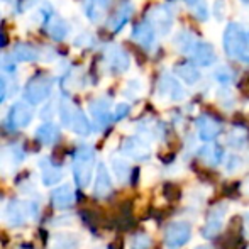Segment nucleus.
<instances>
[{
    "label": "nucleus",
    "instance_id": "obj_1",
    "mask_svg": "<svg viewBox=\"0 0 249 249\" xmlns=\"http://www.w3.org/2000/svg\"><path fill=\"white\" fill-rule=\"evenodd\" d=\"M224 43V51L229 58L237 59V61L248 63L249 54H248V44H246V31L239 26L237 22L227 24L226 31L222 36Z\"/></svg>",
    "mask_w": 249,
    "mask_h": 249
},
{
    "label": "nucleus",
    "instance_id": "obj_2",
    "mask_svg": "<svg viewBox=\"0 0 249 249\" xmlns=\"http://www.w3.org/2000/svg\"><path fill=\"white\" fill-rule=\"evenodd\" d=\"M93 164H95V151L89 146L76 149L73 156V177L80 188H87L92 181Z\"/></svg>",
    "mask_w": 249,
    "mask_h": 249
},
{
    "label": "nucleus",
    "instance_id": "obj_3",
    "mask_svg": "<svg viewBox=\"0 0 249 249\" xmlns=\"http://www.w3.org/2000/svg\"><path fill=\"white\" fill-rule=\"evenodd\" d=\"M59 115H61V121L70 131H73L78 136H89L92 131V125H90L87 115L76 107L73 102L63 100L61 108H59Z\"/></svg>",
    "mask_w": 249,
    "mask_h": 249
},
{
    "label": "nucleus",
    "instance_id": "obj_4",
    "mask_svg": "<svg viewBox=\"0 0 249 249\" xmlns=\"http://www.w3.org/2000/svg\"><path fill=\"white\" fill-rule=\"evenodd\" d=\"M39 212L36 202L31 200H12L7 207V222L12 227H20L26 222L33 220Z\"/></svg>",
    "mask_w": 249,
    "mask_h": 249
},
{
    "label": "nucleus",
    "instance_id": "obj_5",
    "mask_svg": "<svg viewBox=\"0 0 249 249\" xmlns=\"http://www.w3.org/2000/svg\"><path fill=\"white\" fill-rule=\"evenodd\" d=\"M51 89H53V80L50 76H44V75L34 76L26 85V89H24V99L33 105L41 104V102H44L50 97Z\"/></svg>",
    "mask_w": 249,
    "mask_h": 249
},
{
    "label": "nucleus",
    "instance_id": "obj_6",
    "mask_svg": "<svg viewBox=\"0 0 249 249\" xmlns=\"http://www.w3.org/2000/svg\"><path fill=\"white\" fill-rule=\"evenodd\" d=\"M192 237V227L188 222H171L164 231V244L170 249L183 248Z\"/></svg>",
    "mask_w": 249,
    "mask_h": 249
},
{
    "label": "nucleus",
    "instance_id": "obj_7",
    "mask_svg": "<svg viewBox=\"0 0 249 249\" xmlns=\"http://www.w3.org/2000/svg\"><path fill=\"white\" fill-rule=\"evenodd\" d=\"M173 12L168 5H154L148 14V22L161 36L170 33L171 27H173Z\"/></svg>",
    "mask_w": 249,
    "mask_h": 249
},
{
    "label": "nucleus",
    "instance_id": "obj_8",
    "mask_svg": "<svg viewBox=\"0 0 249 249\" xmlns=\"http://www.w3.org/2000/svg\"><path fill=\"white\" fill-rule=\"evenodd\" d=\"M226 210H227L226 203H217L215 207L210 209V212L207 213L205 226L202 229V236L205 239H212V237H215L220 232L224 224V217H226Z\"/></svg>",
    "mask_w": 249,
    "mask_h": 249
},
{
    "label": "nucleus",
    "instance_id": "obj_9",
    "mask_svg": "<svg viewBox=\"0 0 249 249\" xmlns=\"http://www.w3.org/2000/svg\"><path fill=\"white\" fill-rule=\"evenodd\" d=\"M195 124H197V131H198L200 139L205 142L213 141V139L220 134V131H222V122L210 114H202L197 119Z\"/></svg>",
    "mask_w": 249,
    "mask_h": 249
},
{
    "label": "nucleus",
    "instance_id": "obj_10",
    "mask_svg": "<svg viewBox=\"0 0 249 249\" xmlns=\"http://www.w3.org/2000/svg\"><path fill=\"white\" fill-rule=\"evenodd\" d=\"M158 93L161 97H168L173 102H181L187 99V92L181 87V83L178 82L177 78H173L171 75H163L160 78V83H158Z\"/></svg>",
    "mask_w": 249,
    "mask_h": 249
},
{
    "label": "nucleus",
    "instance_id": "obj_11",
    "mask_svg": "<svg viewBox=\"0 0 249 249\" xmlns=\"http://www.w3.org/2000/svg\"><path fill=\"white\" fill-rule=\"evenodd\" d=\"M122 153L136 161H146L151 156V149L142 139L127 138L122 142Z\"/></svg>",
    "mask_w": 249,
    "mask_h": 249
},
{
    "label": "nucleus",
    "instance_id": "obj_12",
    "mask_svg": "<svg viewBox=\"0 0 249 249\" xmlns=\"http://www.w3.org/2000/svg\"><path fill=\"white\" fill-rule=\"evenodd\" d=\"M188 56L198 66H210L217 59V53L213 50V46L210 43H205V41H197V44H195Z\"/></svg>",
    "mask_w": 249,
    "mask_h": 249
},
{
    "label": "nucleus",
    "instance_id": "obj_13",
    "mask_svg": "<svg viewBox=\"0 0 249 249\" xmlns=\"http://www.w3.org/2000/svg\"><path fill=\"white\" fill-rule=\"evenodd\" d=\"M9 127L12 129H20L29 125V122L33 121V110H31L29 105H26L24 102L19 104H14L12 108L9 112Z\"/></svg>",
    "mask_w": 249,
    "mask_h": 249
},
{
    "label": "nucleus",
    "instance_id": "obj_14",
    "mask_svg": "<svg viewBox=\"0 0 249 249\" xmlns=\"http://www.w3.org/2000/svg\"><path fill=\"white\" fill-rule=\"evenodd\" d=\"M154 37H156V31L153 29L148 20L136 24V27L132 29V39L144 50H151L154 46Z\"/></svg>",
    "mask_w": 249,
    "mask_h": 249
},
{
    "label": "nucleus",
    "instance_id": "obj_15",
    "mask_svg": "<svg viewBox=\"0 0 249 249\" xmlns=\"http://www.w3.org/2000/svg\"><path fill=\"white\" fill-rule=\"evenodd\" d=\"M90 114H92L93 121H95L100 127H107L112 121L110 102L105 99H97V100L90 102Z\"/></svg>",
    "mask_w": 249,
    "mask_h": 249
},
{
    "label": "nucleus",
    "instance_id": "obj_16",
    "mask_svg": "<svg viewBox=\"0 0 249 249\" xmlns=\"http://www.w3.org/2000/svg\"><path fill=\"white\" fill-rule=\"evenodd\" d=\"M107 61L108 66H110L112 71L115 73H122L129 68L131 65V59H129V54L122 50L121 46H110L107 50Z\"/></svg>",
    "mask_w": 249,
    "mask_h": 249
},
{
    "label": "nucleus",
    "instance_id": "obj_17",
    "mask_svg": "<svg viewBox=\"0 0 249 249\" xmlns=\"http://www.w3.org/2000/svg\"><path fill=\"white\" fill-rule=\"evenodd\" d=\"M112 194V180L108 175L105 164H99L97 168V178H95V187H93V195L97 198H105Z\"/></svg>",
    "mask_w": 249,
    "mask_h": 249
},
{
    "label": "nucleus",
    "instance_id": "obj_18",
    "mask_svg": "<svg viewBox=\"0 0 249 249\" xmlns=\"http://www.w3.org/2000/svg\"><path fill=\"white\" fill-rule=\"evenodd\" d=\"M51 203L54 209H70L75 203V194L70 185H61L51 194Z\"/></svg>",
    "mask_w": 249,
    "mask_h": 249
},
{
    "label": "nucleus",
    "instance_id": "obj_19",
    "mask_svg": "<svg viewBox=\"0 0 249 249\" xmlns=\"http://www.w3.org/2000/svg\"><path fill=\"white\" fill-rule=\"evenodd\" d=\"M80 236L71 232H59L50 237L48 249H78Z\"/></svg>",
    "mask_w": 249,
    "mask_h": 249
},
{
    "label": "nucleus",
    "instance_id": "obj_20",
    "mask_svg": "<svg viewBox=\"0 0 249 249\" xmlns=\"http://www.w3.org/2000/svg\"><path fill=\"white\" fill-rule=\"evenodd\" d=\"M110 7V0H85V14L92 22H100Z\"/></svg>",
    "mask_w": 249,
    "mask_h": 249
},
{
    "label": "nucleus",
    "instance_id": "obj_21",
    "mask_svg": "<svg viewBox=\"0 0 249 249\" xmlns=\"http://www.w3.org/2000/svg\"><path fill=\"white\" fill-rule=\"evenodd\" d=\"M175 71H177L178 78L187 85H197L200 78H202V73H200V70H197L194 63H180V65H177Z\"/></svg>",
    "mask_w": 249,
    "mask_h": 249
},
{
    "label": "nucleus",
    "instance_id": "obj_22",
    "mask_svg": "<svg viewBox=\"0 0 249 249\" xmlns=\"http://www.w3.org/2000/svg\"><path fill=\"white\" fill-rule=\"evenodd\" d=\"M131 14H132V5H131V3H127V2H124L117 10H115L114 16L110 17V22H108L110 31H114V33L121 31L122 27L127 24V20L131 19Z\"/></svg>",
    "mask_w": 249,
    "mask_h": 249
},
{
    "label": "nucleus",
    "instance_id": "obj_23",
    "mask_svg": "<svg viewBox=\"0 0 249 249\" xmlns=\"http://www.w3.org/2000/svg\"><path fill=\"white\" fill-rule=\"evenodd\" d=\"M41 175H43V183L46 187H51V185H56L61 181L63 178V171L59 166H54L51 161L44 160L41 163Z\"/></svg>",
    "mask_w": 249,
    "mask_h": 249
},
{
    "label": "nucleus",
    "instance_id": "obj_24",
    "mask_svg": "<svg viewBox=\"0 0 249 249\" xmlns=\"http://www.w3.org/2000/svg\"><path fill=\"white\" fill-rule=\"evenodd\" d=\"M198 158L207 166H217L222 161V149L215 144H205L198 151Z\"/></svg>",
    "mask_w": 249,
    "mask_h": 249
},
{
    "label": "nucleus",
    "instance_id": "obj_25",
    "mask_svg": "<svg viewBox=\"0 0 249 249\" xmlns=\"http://www.w3.org/2000/svg\"><path fill=\"white\" fill-rule=\"evenodd\" d=\"M36 139L44 146H53L58 142L59 139V129L54 124H43L41 127H37L36 131Z\"/></svg>",
    "mask_w": 249,
    "mask_h": 249
},
{
    "label": "nucleus",
    "instance_id": "obj_26",
    "mask_svg": "<svg viewBox=\"0 0 249 249\" xmlns=\"http://www.w3.org/2000/svg\"><path fill=\"white\" fill-rule=\"evenodd\" d=\"M46 33L50 34L53 39H65L66 34H68V26L63 19L56 16H50V20L46 24Z\"/></svg>",
    "mask_w": 249,
    "mask_h": 249
},
{
    "label": "nucleus",
    "instance_id": "obj_27",
    "mask_svg": "<svg viewBox=\"0 0 249 249\" xmlns=\"http://www.w3.org/2000/svg\"><path fill=\"white\" fill-rule=\"evenodd\" d=\"M248 129L246 127H241V125H236V127L231 129V132L227 134V144L231 148H236V149H241L244 148V144L248 142Z\"/></svg>",
    "mask_w": 249,
    "mask_h": 249
},
{
    "label": "nucleus",
    "instance_id": "obj_28",
    "mask_svg": "<svg viewBox=\"0 0 249 249\" xmlns=\"http://www.w3.org/2000/svg\"><path fill=\"white\" fill-rule=\"evenodd\" d=\"M197 37L194 36V34L187 33V31H181V33L177 34V37H175V46L178 48L183 54H190V51L194 50V46L197 44Z\"/></svg>",
    "mask_w": 249,
    "mask_h": 249
},
{
    "label": "nucleus",
    "instance_id": "obj_29",
    "mask_svg": "<svg viewBox=\"0 0 249 249\" xmlns=\"http://www.w3.org/2000/svg\"><path fill=\"white\" fill-rule=\"evenodd\" d=\"M112 170L115 173V178H117L121 183H125L131 177V168L125 163V160H121V158H114L112 160Z\"/></svg>",
    "mask_w": 249,
    "mask_h": 249
},
{
    "label": "nucleus",
    "instance_id": "obj_30",
    "mask_svg": "<svg viewBox=\"0 0 249 249\" xmlns=\"http://www.w3.org/2000/svg\"><path fill=\"white\" fill-rule=\"evenodd\" d=\"M14 58L19 61H33L37 58V51L29 44H17L14 50Z\"/></svg>",
    "mask_w": 249,
    "mask_h": 249
},
{
    "label": "nucleus",
    "instance_id": "obj_31",
    "mask_svg": "<svg viewBox=\"0 0 249 249\" xmlns=\"http://www.w3.org/2000/svg\"><path fill=\"white\" fill-rule=\"evenodd\" d=\"M132 249H149L151 248V239L148 234H136L132 237V243H131Z\"/></svg>",
    "mask_w": 249,
    "mask_h": 249
},
{
    "label": "nucleus",
    "instance_id": "obj_32",
    "mask_svg": "<svg viewBox=\"0 0 249 249\" xmlns=\"http://www.w3.org/2000/svg\"><path fill=\"white\" fill-rule=\"evenodd\" d=\"M190 7H192V12L195 14V17H197L198 20H207V17H209V10H207V5L202 2V0L192 3Z\"/></svg>",
    "mask_w": 249,
    "mask_h": 249
},
{
    "label": "nucleus",
    "instance_id": "obj_33",
    "mask_svg": "<svg viewBox=\"0 0 249 249\" xmlns=\"http://www.w3.org/2000/svg\"><path fill=\"white\" fill-rule=\"evenodd\" d=\"M215 78H217V82L222 83V85H229V83L232 82V73H231L229 68L222 66V68H219L215 71Z\"/></svg>",
    "mask_w": 249,
    "mask_h": 249
},
{
    "label": "nucleus",
    "instance_id": "obj_34",
    "mask_svg": "<svg viewBox=\"0 0 249 249\" xmlns=\"http://www.w3.org/2000/svg\"><path fill=\"white\" fill-rule=\"evenodd\" d=\"M243 166V160H241L239 156H229L226 160V170L229 171V173H232V171H237L239 168Z\"/></svg>",
    "mask_w": 249,
    "mask_h": 249
},
{
    "label": "nucleus",
    "instance_id": "obj_35",
    "mask_svg": "<svg viewBox=\"0 0 249 249\" xmlns=\"http://www.w3.org/2000/svg\"><path fill=\"white\" fill-rule=\"evenodd\" d=\"M213 16H215L217 20L224 19V16H226V3H224V0H215V3H213Z\"/></svg>",
    "mask_w": 249,
    "mask_h": 249
},
{
    "label": "nucleus",
    "instance_id": "obj_36",
    "mask_svg": "<svg viewBox=\"0 0 249 249\" xmlns=\"http://www.w3.org/2000/svg\"><path fill=\"white\" fill-rule=\"evenodd\" d=\"M129 110H131V107H129L127 104H119L117 107H115L114 119H117V121H121V119H124L125 115L129 114Z\"/></svg>",
    "mask_w": 249,
    "mask_h": 249
},
{
    "label": "nucleus",
    "instance_id": "obj_37",
    "mask_svg": "<svg viewBox=\"0 0 249 249\" xmlns=\"http://www.w3.org/2000/svg\"><path fill=\"white\" fill-rule=\"evenodd\" d=\"M5 93H7V83H5V80L0 76V104L5 99Z\"/></svg>",
    "mask_w": 249,
    "mask_h": 249
},
{
    "label": "nucleus",
    "instance_id": "obj_38",
    "mask_svg": "<svg viewBox=\"0 0 249 249\" xmlns=\"http://www.w3.org/2000/svg\"><path fill=\"white\" fill-rule=\"evenodd\" d=\"M243 194L246 195V197H249V177L244 180V183H243Z\"/></svg>",
    "mask_w": 249,
    "mask_h": 249
},
{
    "label": "nucleus",
    "instance_id": "obj_39",
    "mask_svg": "<svg viewBox=\"0 0 249 249\" xmlns=\"http://www.w3.org/2000/svg\"><path fill=\"white\" fill-rule=\"evenodd\" d=\"M244 226H246V229L249 231V212L244 215Z\"/></svg>",
    "mask_w": 249,
    "mask_h": 249
},
{
    "label": "nucleus",
    "instance_id": "obj_40",
    "mask_svg": "<svg viewBox=\"0 0 249 249\" xmlns=\"http://www.w3.org/2000/svg\"><path fill=\"white\" fill-rule=\"evenodd\" d=\"M194 249H212L210 246H197V248H194Z\"/></svg>",
    "mask_w": 249,
    "mask_h": 249
},
{
    "label": "nucleus",
    "instance_id": "obj_41",
    "mask_svg": "<svg viewBox=\"0 0 249 249\" xmlns=\"http://www.w3.org/2000/svg\"><path fill=\"white\" fill-rule=\"evenodd\" d=\"M185 2L188 3V5H192V3H195V2H198V0H185Z\"/></svg>",
    "mask_w": 249,
    "mask_h": 249
},
{
    "label": "nucleus",
    "instance_id": "obj_42",
    "mask_svg": "<svg viewBox=\"0 0 249 249\" xmlns=\"http://www.w3.org/2000/svg\"><path fill=\"white\" fill-rule=\"evenodd\" d=\"M246 44H248V50H249V31L246 33Z\"/></svg>",
    "mask_w": 249,
    "mask_h": 249
},
{
    "label": "nucleus",
    "instance_id": "obj_43",
    "mask_svg": "<svg viewBox=\"0 0 249 249\" xmlns=\"http://www.w3.org/2000/svg\"><path fill=\"white\" fill-rule=\"evenodd\" d=\"M246 87H248V90H249V76H248V80H246Z\"/></svg>",
    "mask_w": 249,
    "mask_h": 249
}]
</instances>
